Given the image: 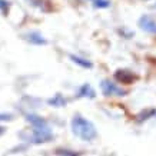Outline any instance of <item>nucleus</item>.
Instances as JSON below:
<instances>
[{
    "mask_svg": "<svg viewBox=\"0 0 156 156\" xmlns=\"http://www.w3.org/2000/svg\"><path fill=\"white\" fill-rule=\"evenodd\" d=\"M70 126H72V132L75 133L79 139H82V140L90 142V140H93V139L98 136L95 125L90 122V120H87L86 118L80 116V115L73 116Z\"/></svg>",
    "mask_w": 156,
    "mask_h": 156,
    "instance_id": "f257e3e1",
    "label": "nucleus"
},
{
    "mask_svg": "<svg viewBox=\"0 0 156 156\" xmlns=\"http://www.w3.org/2000/svg\"><path fill=\"white\" fill-rule=\"evenodd\" d=\"M53 133L52 130L49 129L48 123H44L42 126H33L32 129V136H30V140L33 143H44L52 140Z\"/></svg>",
    "mask_w": 156,
    "mask_h": 156,
    "instance_id": "f03ea898",
    "label": "nucleus"
},
{
    "mask_svg": "<svg viewBox=\"0 0 156 156\" xmlns=\"http://www.w3.org/2000/svg\"><path fill=\"white\" fill-rule=\"evenodd\" d=\"M100 89H102L105 96H125L126 95V90H123L120 86H118L116 83H113V82H110V80H102Z\"/></svg>",
    "mask_w": 156,
    "mask_h": 156,
    "instance_id": "7ed1b4c3",
    "label": "nucleus"
},
{
    "mask_svg": "<svg viewBox=\"0 0 156 156\" xmlns=\"http://www.w3.org/2000/svg\"><path fill=\"white\" fill-rule=\"evenodd\" d=\"M137 24H139V27L142 29L143 32L151 33V34H155L156 36V20L153 19V17L147 16V14H143V16L139 17Z\"/></svg>",
    "mask_w": 156,
    "mask_h": 156,
    "instance_id": "20e7f679",
    "label": "nucleus"
},
{
    "mask_svg": "<svg viewBox=\"0 0 156 156\" xmlns=\"http://www.w3.org/2000/svg\"><path fill=\"white\" fill-rule=\"evenodd\" d=\"M24 39H26L29 43L36 44V46H40V44H46V43H48V40L43 37L42 33H39V32H29L27 34H24Z\"/></svg>",
    "mask_w": 156,
    "mask_h": 156,
    "instance_id": "39448f33",
    "label": "nucleus"
},
{
    "mask_svg": "<svg viewBox=\"0 0 156 156\" xmlns=\"http://www.w3.org/2000/svg\"><path fill=\"white\" fill-rule=\"evenodd\" d=\"M115 77L118 80L123 82V83H132V80H133V75L128 70H118L115 73Z\"/></svg>",
    "mask_w": 156,
    "mask_h": 156,
    "instance_id": "423d86ee",
    "label": "nucleus"
},
{
    "mask_svg": "<svg viewBox=\"0 0 156 156\" xmlns=\"http://www.w3.org/2000/svg\"><path fill=\"white\" fill-rule=\"evenodd\" d=\"M77 96H82V98H95V90L90 87V85H83L79 89Z\"/></svg>",
    "mask_w": 156,
    "mask_h": 156,
    "instance_id": "0eeeda50",
    "label": "nucleus"
},
{
    "mask_svg": "<svg viewBox=\"0 0 156 156\" xmlns=\"http://www.w3.org/2000/svg\"><path fill=\"white\" fill-rule=\"evenodd\" d=\"M70 59H72V62H75L76 65H79V66H82V67H86V69H90V67L93 66L92 62L86 60V59H83V57L75 56V55H70Z\"/></svg>",
    "mask_w": 156,
    "mask_h": 156,
    "instance_id": "6e6552de",
    "label": "nucleus"
},
{
    "mask_svg": "<svg viewBox=\"0 0 156 156\" xmlns=\"http://www.w3.org/2000/svg\"><path fill=\"white\" fill-rule=\"evenodd\" d=\"M49 103L52 105V106H65L66 105V99L62 95H56L53 99L49 100Z\"/></svg>",
    "mask_w": 156,
    "mask_h": 156,
    "instance_id": "1a4fd4ad",
    "label": "nucleus"
},
{
    "mask_svg": "<svg viewBox=\"0 0 156 156\" xmlns=\"http://www.w3.org/2000/svg\"><path fill=\"white\" fill-rule=\"evenodd\" d=\"M9 7H10V3L7 0H0V12L3 14H7L9 12Z\"/></svg>",
    "mask_w": 156,
    "mask_h": 156,
    "instance_id": "9d476101",
    "label": "nucleus"
},
{
    "mask_svg": "<svg viewBox=\"0 0 156 156\" xmlns=\"http://www.w3.org/2000/svg\"><path fill=\"white\" fill-rule=\"evenodd\" d=\"M93 6H95V7H109V6H110V2H109V0H95V2H93Z\"/></svg>",
    "mask_w": 156,
    "mask_h": 156,
    "instance_id": "9b49d317",
    "label": "nucleus"
},
{
    "mask_svg": "<svg viewBox=\"0 0 156 156\" xmlns=\"http://www.w3.org/2000/svg\"><path fill=\"white\" fill-rule=\"evenodd\" d=\"M12 115H0V120H10Z\"/></svg>",
    "mask_w": 156,
    "mask_h": 156,
    "instance_id": "f8f14e48",
    "label": "nucleus"
},
{
    "mask_svg": "<svg viewBox=\"0 0 156 156\" xmlns=\"http://www.w3.org/2000/svg\"><path fill=\"white\" fill-rule=\"evenodd\" d=\"M3 132H5V129H3V128H0V135H2Z\"/></svg>",
    "mask_w": 156,
    "mask_h": 156,
    "instance_id": "ddd939ff",
    "label": "nucleus"
},
{
    "mask_svg": "<svg viewBox=\"0 0 156 156\" xmlns=\"http://www.w3.org/2000/svg\"><path fill=\"white\" fill-rule=\"evenodd\" d=\"M92 2H95V0H92Z\"/></svg>",
    "mask_w": 156,
    "mask_h": 156,
    "instance_id": "4468645a",
    "label": "nucleus"
}]
</instances>
